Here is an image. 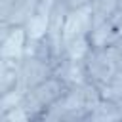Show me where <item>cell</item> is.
Instances as JSON below:
<instances>
[{
    "instance_id": "6da1fadb",
    "label": "cell",
    "mask_w": 122,
    "mask_h": 122,
    "mask_svg": "<svg viewBox=\"0 0 122 122\" xmlns=\"http://www.w3.org/2000/svg\"><path fill=\"white\" fill-rule=\"evenodd\" d=\"M103 97V93L99 90H95L93 86L86 84L82 78H72L65 92L55 99V103L51 107H48L40 120H71V122H88V116L92 112V109L95 107V103Z\"/></svg>"
},
{
    "instance_id": "7a4b0ae2",
    "label": "cell",
    "mask_w": 122,
    "mask_h": 122,
    "mask_svg": "<svg viewBox=\"0 0 122 122\" xmlns=\"http://www.w3.org/2000/svg\"><path fill=\"white\" fill-rule=\"evenodd\" d=\"M69 82L71 80H65L57 74H50L42 82H38L32 88L21 92L15 107H19L21 114L27 120H40L42 112L55 103V99L65 92Z\"/></svg>"
},
{
    "instance_id": "3957f363",
    "label": "cell",
    "mask_w": 122,
    "mask_h": 122,
    "mask_svg": "<svg viewBox=\"0 0 122 122\" xmlns=\"http://www.w3.org/2000/svg\"><path fill=\"white\" fill-rule=\"evenodd\" d=\"M76 63H78L80 78L86 84H90L95 90H99L101 93H103L105 86L109 84V80L112 78V74L116 72V67L111 61V57H109V53H107L103 44L86 46L84 53L80 55V59Z\"/></svg>"
},
{
    "instance_id": "277c9868",
    "label": "cell",
    "mask_w": 122,
    "mask_h": 122,
    "mask_svg": "<svg viewBox=\"0 0 122 122\" xmlns=\"http://www.w3.org/2000/svg\"><path fill=\"white\" fill-rule=\"evenodd\" d=\"M11 71L15 76L17 93L32 88L34 84H38L44 78H48L50 74H53L51 65L48 61H44L42 57H38L36 53H32L30 50L17 57V61L11 65Z\"/></svg>"
},
{
    "instance_id": "5b68a950",
    "label": "cell",
    "mask_w": 122,
    "mask_h": 122,
    "mask_svg": "<svg viewBox=\"0 0 122 122\" xmlns=\"http://www.w3.org/2000/svg\"><path fill=\"white\" fill-rule=\"evenodd\" d=\"M44 0H0V23L15 29H27L38 15Z\"/></svg>"
},
{
    "instance_id": "8992f818",
    "label": "cell",
    "mask_w": 122,
    "mask_h": 122,
    "mask_svg": "<svg viewBox=\"0 0 122 122\" xmlns=\"http://www.w3.org/2000/svg\"><path fill=\"white\" fill-rule=\"evenodd\" d=\"M103 97L111 99L114 105H118L122 109V67L112 74V78L109 80V84L103 90Z\"/></svg>"
},
{
    "instance_id": "52a82bcc",
    "label": "cell",
    "mask_w": 122,
    "mask_h": 122,
    "mask_svg": "<svg viewBox=\"0 0 122 122\" xmlns=\"http://www.w3.org/2000/svg\"><path fill=\"white\" fill-rule=\"evenodd\" d=\"M103 46H105L111 61L114 63V67H116V71H118V69L122 67V30H118V32H116L109 42H105Z\"/></svg>"
},
{
    "instance_id": "ba28073f",
    "label": "cell",
    "mask_w": 122,
    "mask_h": 122,
    "mask_svg": "<svg viewBox=\"0 0 122 122\" xmlns=\"http://www.w3.org/2000/svg\"><path fill=\"white\" fill-rule=\"evenodd\" d=\"M2 50H4V46H2V44H0V55H2Z\"/></svg>"
}]
</instances>
